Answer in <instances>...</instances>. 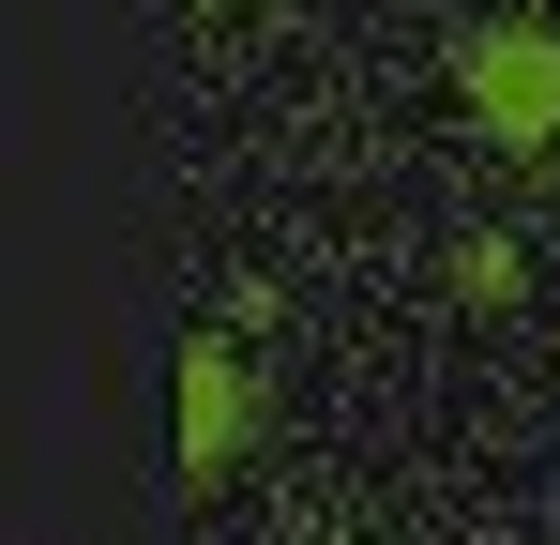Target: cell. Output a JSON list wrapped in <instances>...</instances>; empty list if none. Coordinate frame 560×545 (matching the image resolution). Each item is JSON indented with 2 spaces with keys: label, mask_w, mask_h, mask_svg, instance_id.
<instances>
[{
  "label": "cell",
  "mask_w": 560,
  "mask_h": 545,
  "mask_svg": "<svg viewBox=\"0 0 560 545\" xmlns=\"http://www.w3.org/2000/svg\"><path fill=\"white\" fill-rule=\"evenodd\" d=\"M455 91L500 121V137H560V46H546V31H469Z\"/></svg>",
  "instance_id": "6da1fadb"
},
{
  "label": "cell",
  "mask_w": 560,
  "mask_h": 545,
  "mask_svg": "<svg viewBox=\"0 0 560 545\" xmlns=\"http://www.w3.org/2000/svg\"><path fill=\"white\" fill-rule=\"evenodd\" d=\"M228 440H243V363L197 349V363H183V469H197V485L228 469Z\"/></svg>",
  "instance_id": "7a4b0ae2"
}]
</instances>
